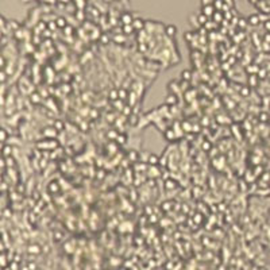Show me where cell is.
Here are the masks:
<instances>
[{
  "label": "cell",
  "mask_w": 270,
  "mask_h": 270,
  "mask_svg": "<svg viewBox=\"0 0 270 270\" xmlns=\"http://www.w3.org/2000/svg\"><path fill=\"white\" fill-rule=\"evenodd\" d=\"M215 0H201V7L203 6H207V4H212Z\"/></svg>",
  "instance_id": "2e32d148"
},
{
  "label": "cell",
  "mask_w": 270,
  "mask_h": 270,
  "mask_svg": "<svg viewBox=\"0 0 270 270\" xmlns=\"http://www.w3.org/2000/svg\"><path fill=\"white\" fill-rule=\"evenodd\" d=\"M134 19H135V18H132V15L130 14V12H123V14L120 15V22L123 23V26H126V24H132Z\"/></svg>",
  "instance_id": "7a4b0ae2"
},
{
  "label": "cell",
  "mask_w": 270,
  "mask_h": 270,
  "mask_svg": "<svg viewBox=\"0 0 270 270\" xmlns=\"http://www.w3.org/2000/svg\"><path fill=\"white\" fill-rule=\"evenodd\" d=\"M212 19H213V22L215 23H222L223 22V19H224V15H223V12L222 11H216L213 14V16H212Z\"/></svg>",
  "instance_id": "8992f818"
},
{
  "label": "cell",
  "mask_w": 270,
  "mask_h": 270,
  "mask_svg": "<svg viewBox=\"0 0 270 270\" xmlns=\"http://www.w3.org/2000/svg\"><path fill=\"white\" fill-rule=\"evenodd\" d=\"M57 26L58 27H65V26H66V20H65L64 18H58L57 19Z\"/></svg>",
  "instance_id": "4fadbf2b"
},
{
  "label": "cell",
  "mask_w": 270,
  "mask_h": 270,
  "mask_svg": "<svg viewBox=\"0 0 270 270\" xmlns=\"http://www.w3.org/2000/svg\"><path fill=\"white\" fill-rule=\"evenodd\" d=\"M157 162H158V158L155 157V155H150L149 157V164H151V165H157Z\"/></svg>",
  "instance_id": "5bb4252c"
},
{
  "label": "cell",
  "mask_w": 270,
  "mask_h": 270,
  "mask_svg": "<svg viewBox=\"0 0 270 270\" xmlns=\"http://www.w3.org/2000/svg\"><path fill=\"white\" fill-rule=\"evenodd\" d=\"M165 32H166L168 37H174V35L177 34V27H176L174 24H168L166 27H165Z\"/></svg>",
  "instance_id": "277c9868"
},
{
  "label": "cell",
  "mask_w": 270,
  "mask_h": 270,
  "mask_svg": "<svg viewBox=\"0 0 270 270\" xmlns=\"http://www.w3.org/2000/svg\"><path fill=\"white\" fill-rule=\"evenodd\" d=\"M212 4H213V7H215V9H216V11H222V9H223V6H224V2H223V0H215Z\"/></svg>",
  "instance_id": "ba28073f"
},
{
  "label": "cell",
  "mask_w": 270,
  "mask_h": 270,
  "mask_svg": "<svg viewBox=\"0 0 270 270\" xmlns=\"http://www.w3.org/2000/svg\"><path fill=\"white\" fill-rule=\"evenodd\" d=\"M197 20H199L200 26L203 27V26H205V23L208 22V18L204 14H201V12H200V14H197Z\"/></svg>",
  "instance_id": "52a82bcc"
},
{
  "label": "cell",
  "mask_w": 270,
  "mask_h": 270,
  "mask_svg": "<svg viewBox=\"0 0 270 270\" xmlns=\"http://www.w3.org/2000/svg\"><path fill=\"white\" fill-rule=\"evenodd\" d=\"M61 2H68V0H61Z\"/></svg>",
  "instance_id": "d6986e66"
},
{
  "label": "cell",
  "mask_w": 270,
  "mask_h": 270,
  "mask_svg": "<svg viewBox=\"0 0 270 270\" xmlns=\"http://www.w3.org/2000/svg\"><path fill=\"white\" fill-rule=\"evenodd\" d=\"M23 3H28V2H31V0H22Z\"/></svg>",
  "instance_id": "ac0fdd59"
},
{
  "label": "cell",
  "mask_w": 270,
  "mask_h": 270,
  "mask_svg": "<svg viewBox=\"0 0 270 270\" xmlns=\"http://www.w3.org/2000/svg\"><path fill=\"white\" fill-rule=\"evenodd\" d=\"M250 2H251L253 4H255V3H257V0H250Z\"/></svg>",
  "instance_id": "e0dca14e"
},
{
  "label": "cell",
  "mask_w": 270,
  "mask_h": 270,
  "mask_svg": "<svg viewBox=\"0 0 270 270\" xmlns=\"http://www.w3.org/2000/svg\"><path fill=\"white\" fill-rule=\"evenodd\" d=\"M190 76H192L190 70H183V73H181V77H183V80H185V81H189Z\"/></svg>",
  "instance_id": "7c38bea8"
},
{
  "label": "cell",
  "mask_w": 270,
  "mask_h": 270,
  "mask_svg": "<svg viewBox=\"0 0 270 270\" xmlns=\"http://www.w3.org/2000/svg\"><path fill=\"white\" fill-rule=\"evenodd\" d=\"M247 22H249V24H251V26H257V24H259V22H261V18H259V15H257V14L250 15L249 19H247Z\"/></svg>",
  "instance_id": "5b68a950"
},
{
  "label": "cell",
  "mask_w": 270,
  "mask_h": 270,
  "mask_svg": "<svg viewBox=\"0 0 270 270\" xmlns=\"http://www.w3.org/2000/svg\"><path fill=\"white\" fill-rule=\"evenodd\" d=\"M189 20H190V24L193 26V27H196V28H200V27H201L200 23H199V20H197V15H196V16H193V15H192Z\"/></svg>",
  "instance_id": "30bf717a"
},
{
  "label": "cell",
  "mask_w": 270,
  "mask_h": 270,
  "mask_svg": "<svg viewBox=\"0 0 270 270\" xmlns=\"http://www.w3.org/2000/svg\"><path fill=\"white\" fill-rule=\"evenodd\" d=\"M177 103V96L176 95H169L166 97V104L168 105H172V104H176Z\"/></svg>",
  "instance_id": "9c48e42d"
},
{
  "label": "cell",
  "mask_w": 270,
  "mask_h": 270,
  "mask_svg": "<svg viewBox=\"0 0 270 270\" xmlns=\"http://www.w3.org/2000/svg\"><path fill=\"white\" fill-rule=\"evenodd\" d=\"M223 2H224V4H227L228 7L234 8V0H223Z\"/></svg>",
  "instance_id": "9a60e30c"
},
{
  "label": "cell",
  "mask_w": 270,
  "mask_h": 270,
  "mask_svg": "<svg viewBox=\"0 0 270 270\" xmlns=\"http://www.w3.org/2000/svg\"><path fill=\"white\" fill-rule=\"evenodd\" d=\"M132 31H135V28H134V26H132V24L123 26V32H124V34H131Z\"/></svg>",
  "instance_id": "8fae6325"
},
{
  "label": "cell",
  "mask_w": 270,
  "mask_h": 270,
  "mask_svg": "<svg viewBox=\"0 0 270 270\" xmlns=\"http://www.w3.org/2000/svg\"><path fill=\"white\" fill-rule=\"evenodd\" d=\"M215 12H216V9H215L213 4H207V6H203V7H201V14H204L207 18H212Z\"/></svg>",
  "instance_id": "6da1fadb"
},
{
  "label": "cell",
  "mask_w": 270,
  "mask_h": 270,
  "mask_svg": "<svg viewBox=\"0 0 270 270\" xmlns=\"http://www.w3.org/2000/svg\"><path fill=\"white\" fill-rule=\"evenodd\" d=\"M39 2H41V0H39Z\"/></svg>",
  "instance_id": "ffe728a7"
},
{
  "label": "cell",
  "mask_w": 270,
  "mask_h": 270,
  "mask_svg": "<svg viewBox=\"0 0 270 270\" xmlns=\"http://www.w3.org/2000/svg\"><path fill=\"white\" fill-rule=\"evenodd\" d=\"M132 26H134L135 30L141 31V30H145V27H146V22L143 20V19H141V18H135V19H134V22H132Z\"/></svg>",
  "instance_id": "3957f363"
}]
</instances>
